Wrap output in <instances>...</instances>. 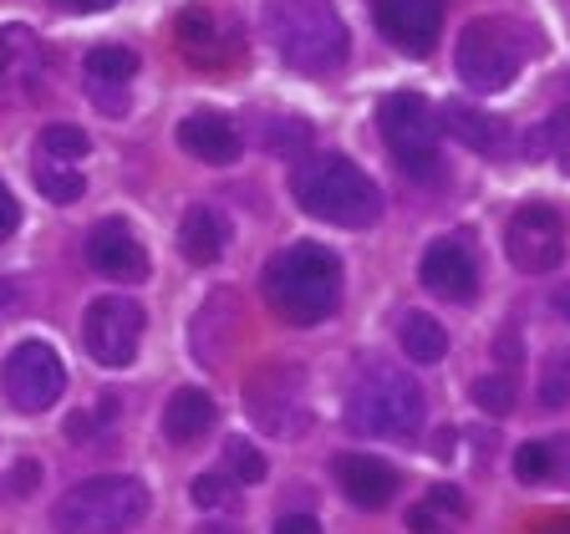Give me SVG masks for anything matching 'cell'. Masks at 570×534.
Wrapping results in <instances>:
<instances>
[{"instance_id": "cell-28", "label": "cell", "mask_w": 570, "mask_h": 534, "mask_svg": "<svg viewBox=\"0 0 570 534\" xmlns=\"http://www.w3.org/2000/svg\"><path fill=\"white\" fill-rule=\"evenodd\" d=\"M463 514H453V510H443L439 498H423V504H413L407 510V530H417V534H453V524H459Z\"/></svg>"}, {"instance_id": "cell-6", "label": "cell", "mask_w": 570, "mask_h": 534, "mask_svg": "<svg viewBox=\"0 0 570 534\" xmlns=\"http://www.w3.org/2000/svg\"><path fill=\"white\" fill-rule=\"evenodd\" d=\"M377 128L387 154L407 178H439V112L417 92H392L377 107Z\"/></svg>"}, {"instance_id": "cell-8", "label": "cell", "mask_w": 570, "mask_h": 534, "mask_svg": "<svg viewBox=\"0 0 570 534\" xmlns=\"http://www.w3.org/2000/svg\"><path fill=\"white\" fill-rule=\"evenodd\" d=\"M82 342L102 367H128L142 346V306L128 296H97L82 316Z\"/></svg>"}, {"instance_id": "cell-25", "label": "cell", "mask_w": 570, "mask_h": 534, "mask_svg": "<svg viewBox=\"0 0 570 534\" xmlns=\"http://www.w3.org/2000/svg\"><path fill=\"white\" fill-rule=\"evenodd\" d=\"M87 148H92V138H87L77 122H51L47 132H41V142H36V154H51V158H87Z\"/></svg>"}, {"instance_id": "cell-5", "label": "cell", "mask_w": 570, "mask_h": 534, "mask_svg": "<svg viewBox=\"0 0 570 534\" xmlns=\"http://www.w3.org/2000/svg\"><path fill=\"white\" fill-rule=\"evenodd\" d=\"M142 514H148V488L138 478L97 474L57 498L51 524L61 534H118V530H132Z\"/></svg>"}, {"instance_id": "cell-7", "label": "cell", "mask_w": 570, "mask_h": 534, "mask_svg": "<svg viewBox=\"0 0 570 534\" xmlns=\"http://www.w3.org/2000/svg\"><path fill=\"white\" fill-rule=\"evenodd\" d=\"M520 31L510 21H494V16H474L453 47V67L474 92H504L520 77Z\"/></svg>"}, {"instance_id": "cell-30", "label": "cell", "mask_w": 570, "mask_h": 534, "mask_svg": "<svg viewBox=\"0 0 570 534\" xmlns=\"http://www.w3.org/2000/svg\"><path fill=\"white\" fill-rule=\"evenodd\" d=\"M514 478H520V484L550 478V443H524V448L514 453Z\"/></svg>"}, {"instance_id": "cell-37", "label": "cell", "mask_w": 570, "mask_h": 534, "mask_svg": "<svg viewBox=\"0 0 570 534\" xmlns=\"http://www.w3.org/2000/svg\"><path fill=\"white\" fill-rule=\"evenodd\" d=\"M31 484H36V463H21L16 468V494H31Z\"/></svg>"}, {"instance_id": "cell-40", "label": "cell", "mask_w": 570, "mask_h": 534, "mask_svg": "<svg viewBox=\"0 0 570 534\" xmlns=\"http://www.w3.org/2000/svg\"><path fill=\"white\" fill-rule=\"evenodd\" d=\"M199 534H245V530H235V524H204Z\"/></svg>"}, {"instance_id": "cell-3", "label": "cell", "mask_w": 570, "mask_h": 534, "mask_svg": "<svg viewBox=\"0 0 570 534\" xmlns=\"http://www.w3.org/2000/svg\"><path fill=\"white\" fill-rule=\"evenodd\" d=\"M428 417V397L403 367L372 362L346 392V427L356 438H413Z\"/></svg>"}, {"instance_id": "cell-32", "label": "cell", "mask_w": 570, "mask_h": 534, "mask_svg": "<svg viewBox=\"0 0 570 534\" xmlns=\"http://www.w3.org/2000/svg\"><path fill=\"white\" fill-rule=\"evenodd\" d=\"M26 41H31V31H26V26H6V31H0V77H6V71H11V61L26 51Z\"/></svg>"}, {"instance_id": "cell-4", "label": "cell", "mask_w": 570, "mask_h": 534, "mask_svg": "<svg viewBox=\"0 0 570 534\" xmlns=\"http://www.w3.org/2000/svg\"><path fill=\"white\" fill-rule=\"evenodd\" d=\"M265 21H271V41L285 67L326 77L346 61V26L326 0H275Z\"/></svg>"}, {"instance_id": "cell-12", "label": "cell", "mask_w": 570, "mask_h": 534, "mask_svg": "<svg viewBox=\"0 0 570 534\" xmlns=\"http://www.w3.org/2000/svg\"><path fill=\"white\" fill-rule=\"evenodd\" d=\"M417 275H423V285L433 296L453 300V306H469V300L479 296V260H474V249H469L463 235L433 239L423 265H417Z\"/></svg>"}, {"instance_id": "cell-11", "label": "cell", "mask_w": 570, "mask_h": 534, "mask_svg": "<svg viewBox=\"0 0 570 534\" xmlns=\"http://www.w3.org/2000/svg\"><path fill=\"white\" fill-rule=\"evenodd\" d=\"M67 392V367H61L57 346L47 342H21L6 356V397L21 413H41Z\"/></svg>"}, {"instance_id": "cell-31", "label": "cell", "mask_w": 570, "mask_h": 534, "mask_svg": "<svg viewBox=\"0 0 570 534\" xmlns=\"http://www.w3.org/2000/svg\"><path fill=\"white\" fill-rule=\"evenodd\" d=\"M285 148H291V154H296V148H306V122H301V118H281L271 128V154H285Z\"/></svg>"}, {"instance_id": "cell-33", "label": "cell", "mask_w": 570, "mask_h": 534, "mask_svg": "<svg viewBox=\"0 0 570 534\" xmlns=\"http://www.w3.org/2000/svg\"><path fill=\"white\" fill-rule=\"evenodd\" d=\"M16 225H21V204H16V194L0 184V239L16 235Z\"/></svg>"}, {"instance_id": "cell-19", "label": "cell", "mask_w": 570, "mask_h": 534, "mask_svg": "<svg viewBox=\"0 0 570 534\" xmlns=\"http://www.w3.org/2000/svg\"><path fill=\"white\" fill-rule=\"evenodd\" d=\"M225 245H229V229H225V219H219V209L194 204V209L184 214V225H178V249H184V260L214 265L219 255H225Z\"/></svg>"}, {"instance_id": "cell-23", "label": "cell", "mask_w": 570, "mask_h": 534, "mask_svg": "<svg viewBox=\"0 0 570 534\" xmlns=\"http://www.w3.org/2000/svg\"><path fill=\"white\" fill-rule=\"evenodd\" d=\"M87 87H128V77L138 71V51L132 47H92L87 51Z\"/></svg>"}, {"instance_id": "cell-22", "label": "cell", "mask_w": 570, "mask_h": 534, "mask_svg": "<svg viewBox=\"0 0 570 534\" xmlns=\"http://www.w3.org/2000/svg\"><path fill=\"white\" fill-rule=\"evenodd\" d=\"M31 178H36V189L47 194L51 204H71V199H82V189H87L82 168L71 164V158H51V154H36Z\"/></svg>"}, {"instance_id": "cell-36", "label": "cell", "mask_w": 570, "mask_h": 534, "mask_svg": "<svg viewBox=\"0 0 570 534\" xmlns=\"http://www.w3.org/2000/svg\"><path fill=\"white\" fill-rule=\"evenodd\" d=\"M57 6L71 16H97V11H107V6H118V0H57Z\"/></svg>"}, {"instance_id": "cell-10", "label": "cell", "mask_w": 570, "mask_h": 534, "mask_svg": "<svg viewBox=\"0 0 570 534\" xmlns=\"http://www.w3.org/2000/svg\"><path fill=\"white\" fill-rule=\"evenodd\" d=\"M504 249H510L514 270L524 275H546L566 260V219L550 204H524L514 209L510 229H504Z\"/></svg>"}, {"instance_id": "cell-39", "label": "cell", "mask_w": 570, "mask_h": 534, "mask_svg": "<svg viewBox=\"0 0 570 534\" xmlns=\"http://www.w3.org/2000/svg\"><path fill=\"white\" fill-rule=\"evenodd\" d=\"M433 453H439V458H449V453H453V433H449V427L439 433V448H433Z\"/></svg>"}, {"instance_id": "cell-41", "label": "cell", "mask_w": 570, "mask_h": 534, "mask_svg": "<svg viewBox=\"0 0 570 534\" xmlns=\"http://www.w3.org/2000/svg\"><path fill=\"white\" fill-rule=\"evenodd\" d=\"M540 534H570V520H550V524H546V530H540Z\"/></svg>"}, {"instance_id": "cell-21", "label": "cell", "mask_w": 570, "mask_h": 534, "mask_svg": "<svg viewBox=\"0 0 570 534\" xmlns=\"http://www.w3.org/2000/svg\"><path fill=\"white\" fill-rule=\"evenodd\" d=\"M174 36H178V51H184L194 67H214V61H219V26H214V16L204 11V6H189V11L178 16Z\"/></svg>"}, {"instance_id": "cell-17", "label": "cell", "mask_w": 570, "mask_h": 534, "mask_svg": "<svg viewBox=\"0 0 570 534\" xmlns=\"http://www.w3.org/2000/svg\"><path fill=\"white\" fill-rule=\"evenodd\" d=\"M214 417H219V407H214L209 392L204 387H178L164 407V438L178 443V448H189V443H199L214 427Z\"/></svg>"}, {"instance_id": "cell-42", "label": "cell", "mask_w": 570, "mask_h": 534, "mask_svg": "<svg viewBox=\"0 0 570 534\" xmlns=\"http://www.w3.org/2000/svg\"><path fill=\"white\" fill-rule=\"evenodd\" d=\"M11 300H16V290H11V280H0V310L11 306Z\"/></svg>"}, {"instance_id": "cell-29", "label": "cell", "mask_w": 570, "mask_h": 534, "mask_svg": "<svg viewBox=\"0 0 570 534\" xmlns=\"http://www.w3.org/2000/svg\"><path fill=\"white\" fill-rule=\"evenodd\" d=\"M189 498L199 510H229V504H235V488H229L225 474H199L189 484Z\"/></svg>"}, {"instance_id": "cell-20", "label": "cell", "mask_w": 570, "mask_h": 534, "mask_svg": "<svg viewBox=\"0 0 570 534\" xmlns=\"http://www.w3.org/2000/svg\"><path fill=\"white\" fill-rule=\"evenodd\" d=\"M397 342H403L407 362H417V367H433V362L449 356V332H443L428 310H407V316L397 320Z\"/></svg>"}, {"instance_id": "cell-18", "label": "cell", "mask_w": 570, "mask_h": 534, "mask_svg": "<svg viewBox=\"0 0 570 534\" xmlns=\"http://www.w3.org/2000/svg\"><path fill=\"white\" fill-rule=\"evenodd\" d=\"M439 132L459 138L463 148H474V154H499V148L510 142L504 118H489V112H479V107H469V102H443Z\"/></svg>"}, {"instance_id": "cell-35", "label": "cell", "mask_w": 570, "mask_h": 534, "mask_svg": "<svg viewBox=\"0 0 570 534\" xmlns=\"http://www.w3.org/2000/svg\"><path fill=\"white\" fill-rule=\"evenodd\" d=\"M550 478H570V438L550 443Z\"/></svg>"}, {"instance_id": "cell-34", "label": "cell", "mask_w": 570, "mask_h": 534, "mask_svg": "<svg viewBox=\"0 0 570 534\" xmlns=\"http://www.w3.org/2000/svg\"><path fill=\"white\" fill-rule=\"evenodd\" d=\"M275 534H321V524L311 514H281L275 520Z\"/></svg>"}, {"instance_id": "cell-38", "label": "cell", "mask_w": 570, "mask_h": 534, "mask_svg": "<svg viewBox=\"0 0 570 534\" xmlns=\"http://www.w3.org/2000/svg\"><path fill=\"white\" fill-rule=\"evenodd\" d=\"M556 310L570 320V285H560V290H556Z\"/></svg>"}, {"instance_id": "cell-14", "label": "cell", "mask_w": 570, "mask_h": 534, "mask_svg": "<svg viewBox=\"0 0 570 534\" xmlns=\"http://www.w3.org/2000/svg\"><path fill=\"white\" fill-rule=\"evenodd\" d=\"M377 26L407 57H428L443 31V0H377Z\"/></svg>"}, {"instance_id": "cell-2", "label": "cell", "mask_w": 570, "mask_h": 534, "mask_svg": "<svg viewBox=\"0 0 570 534\" xmlns=\"http://www.w3.org/2000/svg\"><path fill=\"white\" fill-rule=\"evenodd\" d=\"M296 189V204L321 219V225H336V229H367L382 219V189L372 184L352 158L342 154H321V158H306L291 178Z\"/></svg>"}, {"instance_id": "cell-15", "label": "cell", "mask_w": 570, "mask_h": 534, "mask_svg": "<svg viewBox=\"0 0 570 534\" xmlns=\"http://www.w3.org/2000/svg\"><path fill=\"white\" fill-rule=\"evenodd\" d=\"M332 468H336V488H342L346 504H356V510H387L392 494L403 488L397 468L382 463L377 453H342Z\"/></svg>"}, {"instance_id": "cell-13", "label": "cell", "mask_w": 570, "mask_h": 534, "mask_svg": "<svg viewBox=\"0 0 570 534\" xmlns=\"http://www.w3.org/2000/svg\"><path fill=\"white\" fill-rule=\"evenodd\" d=\"M87 265L118 285H138L142 275H148V249L138 245L132 225H122V219H97L92 235H87Z\"/></svg>"}, {"instance_id": "cell-16", "label": "cell", "mask_w": 570, "mask_h": 534, "mask_svg": "<svg viewBox=\"0 0 570 534\" xmlns=\"http://www.w3.org/2000/svg\"><path fill=\"white\" fill-rule=\"evenodd\" d=\"M178 148L199 164H235L239 158V128L219 112H189L178 122Z\"/></svg>"}, {"instance_id": "cell-24", "label": "cell", "mask_w": 570, "mask_h": 534, "mask_svg": "<svg viewBox=\"0 0 570 534\" xmlns=\"http://www.w3.org/2000/svg\"><path fill=\"white\" fill-rule=\"evenodd\" d=\"M534 397L540 407H566L570 403V346L546 356V367H540V382H534Z\"/></svg>"}, {"instance_id": "cell-9", "label": "cell", "mask_w": 570, "mask_h": 534, "mask_svg": "<svg viewBox=\"0 0 570 534\" xmlns=\"http://www.w3.org/2000/svg\"><path fill=\"white\" fill-rule=\"evenodd\" d=\"M245 403L255 413V423L275 438H296L306 427V382L291 362H271L261 377L245 387Z\"/></svg>"}, {"instance_id": "cell-26", "label": "cell", "mask_w": 570, "mask_h": 534, "mask_svg": "<svg viewBox=\"0 0 570 534\" xmlns=\"http://www.w3.org/2000/svg\"><path fill=\"white\" fill-rule=\"evenodd\" d=\"M469 392H474V407H484V413H494V417L514 413V397H520L510 372H489V377H479Z\"/></svg>"}, {"instance_id": "cell-27", "label": "cell", "mask_w": 570, "mask_h": 534, "mask_svg": "<svg viewBox=\"0 0 570 534\" xmlns=\"http://www.w3.org/2000/svg\"><path fill=\"white\" fill-rule=\"evenodd\" d=\"M225 463H229V474H235L239 484H261V478H265L261 448H255V443H245V438H229L225 443Z\"/></svg>"}, {"instance_id": "cell-1", "label": "cell", "mask_w": 570, "mask_h": 534, "mask_svg": "<svg viewBox=\"0 0 570 534\" xmlns=\"http://www.w3.org/2000/svg\"><path fill=\"white\" fill-rule=\"evenodd\" d=\"M265 300L285 326H321L342 306V260L326 245H285L271 265H265Z\"/></svg>"}]
</instances>
